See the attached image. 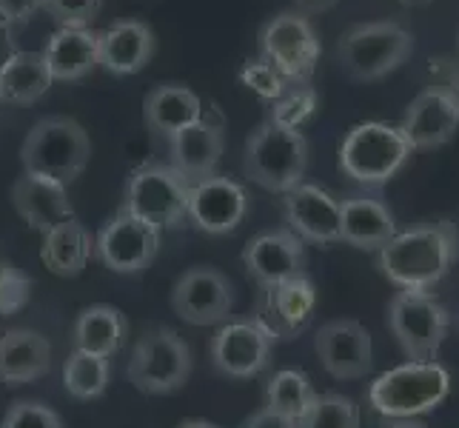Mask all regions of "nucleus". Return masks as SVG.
<instances>
[{
    "instance_id": "f257e3e1",
    "label": "nucleus",
    "mask_w": 459,
    "mask_h": 428,
    "mask_svg": "<svg viewBox=\"0 0 459 428\" xmlns=\"http://www.w3.org/2000/svg\"><path fill=\"white\" fill-rule=\"evenodd\" d=\"M459 258V231L448 220L397 231L377 251V266L403 292H431Z\"/></svg>"
},
{
    "instance_id": "f03ea898",
    "label": "nucleus",
    "mask_w": 459,
    "mask_h": 428,
    "mask_svg": "<svg viewBox=\"0 0 459 428\" xmlns=\"http://www.w3.org/2000/svg\"><path fill=\"white\" fill-rule=\"evenodd\" d=\"M308 169V140L299 129L263 120L246 140L243 171L265 192L286 195L297 188Z\"/></svg>"
},
{
    "instance_id": "7ed1b4c3",
    "label": "nucleus",
    "mask_w": 459,
    "mask_h": 428,
    "mask_svg": "<svg viewBox=\"0 0 459 428\" xmlns=\"http://www.w3.org/2000/svg\"><path fill=\"white\" fill-rule=\"evenodd\" d=\"M451 394V374L439 362H403L368 386V406L383 420H417Z\"/></svg>"
},
{
    "instance_id": "20e7f679",
    "label": "nucleus",
    "mask_w": 459,
    "mask_h": 428,
    "mask_svg": "<svg viewBox=\"0 0 459 428\" xmlns=\"http://www.w3.org/2000/svg\"><path fill=\"white\" fill-rule=\"evenodd\" d=\"M91 140L72 118H43L29 129L21 146L23 174H38L72 186L89 166Z\"/></svg>"
},
{
    "instance_id": "39448f33",
    "label": "nucleus",
    "mask_w": 459,
    "mask_h": 428,
    "mask_svg": "<svg viewBox=\"0 0 459 428\" xmlns=\"http://www.w3.org/2000/svg\"><path fill=\"white\" fill-rule=\"evenodd\" d=\"M411 152L414 149L408 146L400 126L368 120L345 135L340 146V169L354 183L377 188L397 178V171L411 161Z\"/></svg>"
},
{
    "instance_id": "423d86ee",
    "label": "nucleus",
    "mask_w": 459,
    "mask_h": 428,
    "mask_svg": "<svg viewBox=\"0 0 459 428\" xmlns=\"http://www.w3.org/2000/svg\"><path fill=\"white\" fill-rule=\"evenodd\" d=\"M414 52V35L394 21L357 23L337 43V63L354 81H379Z\"/></svg>"
},
{
    "instance_id": "0eeeda50",
    "label": "nucleus",
    "mask_w": 459,
    "mask_h": 428,
    "mask_svg": "<svg viewBox=\"0 0 459 428\" xmlns=\"http://www.w3.org/2000/svg\"><path fill=\"white\" fill-rule=\"evenodd\" d=\"M126 377L143 394L180 391L192 377V348L174 328H149L132 348Z\"/></svg>"
},
{
    "instance_id": "6e6552de",
    "label": "nucleus",
    "mask_w": 459,
    "mask_h": 428,
    "mask_svg": "<svg viewBox=\"0 0 459 428\" xmlns=\"http://www.w3.org/2000/svg\"><path fill=\"white\" fill-rule=\"evenodd\" d=\"M388 328L408 362H434L448 337L451 314L429 292H397L388 303Z\"/></svg>"
},
{
    "instance_id": "1a4fd4ad",
    "label": "nucleus",
    "mask_w": 459,
    "mask_h": 428,
    "mask_svg": "<svg viewBox=\"0 0 459 428\" xmlns=\"http://www.w3.org/2000/svg\"><path fill=\"white\" fill-rule=\"evenodd\" d=\"M188 183L180 171L163 163H146L132 171L126 183L120 212L146 220L157 231L174 229L186 220Z\"/></svg>"
},
{
    "instance_id": "9d476101",
    "label": "nucleus",
    "mask_w": 459,
    "mask_h": 428,
    "mask_svg": "<svg viewBox=\"0 0 459 428\" xmlns=\"http://www.w3.org/2000/svg\"><path fill=\"white\" fill-rule=\"evenodd\" d=\"M260 57L289 83H308L320 60V38L299 12H280L260 31Z\"/></svg>"
},
{
    "instance_id": "9b49d317",
    "label": "nucleus",
    "mask_w": 459,
    "mask_h": 428,
    "mask_svg": "<svg viewBox=\"0 0 459 428\" xmlns=\"http://www.w3.org/2000/svg\"><path fill=\"white\" fill-rule=\"evenodd\" d=\"M160 251V231L134 214L117 212L94 237V255L115 275H140Z\"/></svg>"
},
{
    "instance_id": "f8f14e48",
    "label": "nucleus",
    "mask_w": 459,
    "mask_h": 428,
    "mask_svg": "<svg viewBox=\"0 0 459 428\" xmlns=\"http://www.w3.org/2000/svg\"><path fill=\"white\" fill-rule=\"evenodd\" d=\"M234 306V285L214 266H195L178 277L171 289V309L188 326L223 323Z\"/></svg>"
},
{
    "instance_id": "ddd939ff",
    "label": "nucleus",
    "mask_w": 459,
    "mask_h": 428,
    "mask_svg": "<svg viewBox=\"0 0 459 428\" xmlns=\"http://www.w3.org/2000/svg\"><path fill=\"white\" fill-rule=\"evenodd\" d=\"M272 348H274V337L257 320H234L217 328L209 352L220 374L234 380H248L268 369Z\"/></svg>"
},
{
    "instance_id": "4468645a",
    "label": "nucleus",
    "mask_w": 459,
    "mask_h": 428,
    "mask_svg": "<svg viewBox=\"0 0 459 428\" xmlns=\"http://www.w3.org/2000/svg\"><path fill=\"white\" fill-rule=\"evenodd\" d=\"M248 214V195L246 188L223 178V174H212L197 183L188 186V205H186V220L205 231V234H229L243 223Z\"/></svg>"
},
{
    "instance_id": "2eb2a0df",
    "label": "nucleus",
    "mask_w": 459,
    "mask_h": 428,
    "mask_svg": "<svg viewBox=\"0 0 459 428\" xmlns=\"http://www.w3.org/2000/svg\"><path fill=\"white\" fill-rule=\"evenodd\" d=\"M314 352L334 380H359L374 366L371 331L357 320H331L320 326Z\"/></svg>"
},
{
    "instance_id": "dca6fc26",
    "label": "nucleus",
    "mask_w": 459,
    "mask_h": 428,
    "mask_svg": "<svg viewBox=\"0 0 459 428\" xmlns=\"http://www.w3.org/2000/svg\"><path fill=\"white\" fill-rule=\"evenodd\" d=\"M243 266L260 289H272V285L306 275V243L291 229L263 231L246 243Z\"/></svg>"
},
{
    "instance_id": "f3484780",
    "label": "nucleus",
    "mask_w": 459,
    "mask_h": 428,
    "mask_svg": "<svg viewBox=\"0 0 459 428\" xmlns=\"http://www.w3.org/2000/svg\"><path fill=\"white\" fill-rule=\"evenodd\" d=\"M314 309H316V289L306 275H299L280 285H272V289H263V300L255 320L274 340H289L308 328Z\"/></svg>"
},
{
    "instance_id": "a211bd4d",
    "label": "nucleus",
    "mask_w": 459,
    "mask_h": 428,
    "mask_svg": "<svg viewBox=\"0 0 459 428\" xmlns=\"http://www.w3.org/2000/svg\"><path fill=\"white\" fill-rule=\"evenodd\" d=\"M282 214H286L289 229L316 246L340 243V200L328 195L325 188L314 183H299L282 200Z\"/></svg>"
},
{
    "instance_id": "6ab92c4d",
    "label": "nucleus",
    "mask_w": 459,
    "mask_h": 428,
    "mask_svg": "<svg viewBox=\"0 0 459 428\" xmlns=\"http://www.w3.org/2000/svg\"><path fill=\"white\" fill-rule=\"evenodd\" d=\"M459 129V103L446 89L431 86L420 92L411 106L405 109V118L400 132L405 135L411 149H437L456 135Z\"/></svg>"
},
{
    "instance_id": "aec40b11",
    "label": "nucleus",
    "mask_w": 459,
    "mask_h": 428,
    "mask_svg": "<svg viewBox=\"0 0 459 428\" xmlns=\"http://www.w3.org/2000/svg\"><path fill=\"white\" fill-rule=\"evenodd\" d=\"M223 120L209 118L203 109V118L192 126H186L169 140L171 152V169L180 171L188 183H197L203 178H212L220 157H223Z\"/></svg>"
},
{
    "instance_id": "412c9836",
    "label": "nucleus",
    "mask_w": 459,
    "mask_h": 428,
    "mask_svg": "<svg viewBox=\"0 0 459 428\" xmlns=\"http://www.w3.org/2000/svg\"><path fill=\"white\" fill-rule=\"evenodd\" d=\"M40 55L52 72V81H81L100 66V31L89 26H60L46 40Z\"/></svg>"
},
{
    "instance_id": "4be33fe9",
    "label": "nucleus",
    "mask_w": 459,
    "mask_h": 428,
    "mask_svg": "<svg viewBox=\"0 0 459 428\" xmlns=\"http://www.w3.org/2000/svg\"><path fill=\"white\" fill-rule=\"evenodd\" d=\"M397 234V220L391 209L371 195H351L340 200V240L362 249L379 251Z\"/></svg>"
},
{
    "instance_id": "5701e85b",
    "label": "nucleus",
    "mask_w": 459,
    "mask_h": 428,
    "mask_svg": "<svg viewBox=\"0 0 459 428\" xmlns=\"http://www.w3.org/2000/svg\"><path fill=\"white\" fill-rule=\"evenodd\" d=\"M12 205L31 229L46 234L63 220H72L74 209L69 192L63 183H55L49 178H38V174H23L12 186Z\"/></svg>"
},
{
    "instance_id": "b1692460",
    "label": "nucleus",
    "mask_w": 459,
    "mask_h": 428,
    "mask_svg": "<svg viewBox=\"0 0 459 428\" xmlns=\"http://www.w3.org/2000/svg\"><path fill=\"white\" fill-rule=\"evenodd\" d=\"M52 369V345L31 328H12L0 337V383L23 386Z\"/></svg>"
},
{
    "instance_id": "393cba45",
    "label": "nucleus",
    "mask_w": 459,
    "mask_h": 428,
    "mask_svg": "<svg viewBox=\"0 0 459 428\" xmlns=\"http://www.w3.org/2000/svg\"><path fill=\"white\" fill-rule=\"evenodd\" d=\"M154 55V31L143 21H115L100 31V66L112 74H137Z\"/></svg>"
},
{
    "instance_id": "a878e982",
    "label": "nucleus",
    "mask_w": 459,
    "mask_h": 428,
    "mask_svg": "<svg viewBox=\"0 0 459 428\" xmlns=\"http://www.w3.org/2000/svg\"><path fill=\"white\" fill-rule=\"evenodd\" d=\"M203 118V100L183 83H163L146 94L143 120L157 137L171 140Z\"/></svg>"
},
{
    "instance_id": "bb28decb",
    "label": "nucleus",
    "mask_w": 459,
    "mask_h": 428,
    "mask_svg": "<svg viewBox=\"0 0 459 428\" xmlns=\"http://www.w3.org/2000/svg\"><path fill=\"white\" fill-rule=\"evenodd\" d=\"M126 337H129V320L115 306H89L77 314L72 326V352H83L94 357H115Z\"/></svg>"
},
{
    "instance_id": "cd10ccee",
    "label": "nucleus",
    "mask_w": 459,
    "mask_h": 428,
    "mask_svg": "<svg viewBox=\"0 0 459 428\" xmlns=\"http://www.w3.org/2000/svg\"><path fill=\"white\" fill-rule=\"evenodd\" d=\"M94 255V237L77 217L63 220L43 234L40 260L57 277H77Z\"/></svg>"
},
{
    "instance_id": "c85d7f7f",
    "label": "nucleus",
    "mask_w": 459,
    "mask_h": 428,
    "mask_svg": "<svg viewBox=\"0 0 459 428\" xmlns=\"http://www.w3.org/2000/svg\"><path fill=\"white\" fill-rule=\"evenodd\" d=\"M52 83V72L40 52H18L0 69V103H38Z\"/></svg>"
},
{
    "instance_id": "c756f323",
    "label": "nucleus",
    "mask_w": 459,
    "mask_h": 428,
    "mask_svg": "<svg viewBox=\"0 0 459 428\" xmlns=\"http://www.w3.org/2000/svg\"><path fill=\"white\" fill-rule=\"evenodd\" d=\"M314 397H316V391L311 386V380L303 371H294V369L277 371L265 386V408L277 411L282 417H291L294 423L306 415Z\"/></svg>"
},
{
    "instance_id": "7c9ffc66",
    "label": "nucleus",
    "mask_w": 459,
    "mask_h": 428,
    "mask_svg": "<svg viewBox=\"0 0 459 428\" xmlns=\"http://www.w3.org/2000/svg\"><path fill=\"white\" fill-rule=\"evenodd\" d=\"M108 377H112V366H108L106 357L72 352L63 362V386L77 400H94L106 394Z\"/></svg>"
},
{
    "instance_id": "2f4dec72",
    "label": "nucleus",
    "mask_w": 459,
    "mask_h": 428,
    "mask_svg": "<svg viewBox=\"0 0 459 428\" xmlns=\"http://www.w3.org/2000/svg\"><path fill=\"white\" fill-rule=\"evenodd\" d=\"M297 428H359V406L342 394H316Z\"/></svg>"
},
{
    "instance_id": "473e14b6",
    "label": "nucleus",
    "mask_w": 459,
    "mask_h": 428,
    "mask_svg": "<svg viewBox=\"0 0 459 428\" xmlns=\"http://www.w3.org/2000/svg\"><path fill=\"white\" fill-rule=\"evenodd\" d=\"M314 112H316V92L308 83H289V89L272 103L268 120L289 126V129H299L306 120H311Z\"/></svg>"
},
{
    "instance_id": "72a5a7b5",
    "label": "nucleus",
    "mask_w": 459,
    "mask_h": 428,
    "mask_svg": "<svg viewBox=\"0 0 459 428\" xmlns=\"http://www.w3.org/2000/svg\"><path fill=\"white\" fill-rule=\"evenodd\" d=\"M0 428H66L60 415L40 400H18L6 408Z\"/></svg>"
},
{
    "instance_id": "f704fd0d",
    "label": "nucleus",
    "mask_w": 459,
    "mask_h": 428,
    "mask_svg": "<svg viewBox=\"0 0 459 428\" xmlns=\"http://www.w3.org/2000/svg\"><path fill=\"white\" fill-rule=\"evenodd\" d=\"M240 83L246 89H251L255 94H260L263 100H277L282 92L289 89V81L282 77L272 63H265L263 57L257 60H248L246 66L240 69Z\"/></svg>"
},
{
    "instance_id": "c9c22d12",
    "label": "nucleus",
    "mask_w": 459,
    "mask_h": 428,
    "mask_svg": "<svg viewBox=\"0 0 459 428\" xmlns=\"http://www.w3.org/2000/svg\"><path fill=\"white\" fill-rule=\"evenodd\" d=\"M103 6V0H43V12H49L60 26H89Z\"/></svg>"
},
{
    "instance_id": "e433bc0d",
    "label": "nucleus",
    "mask_w": 459,
    "mask_h": 428,
    "mask_svg": "<svg viewBox=\"0 0 459 428\" xmlns=\"http://www.w3.org/2000/svg\"><path fill=\"white\" fill-rule=\"evenodd\" d=\"M29 300V280L14 272L12 266H0V311L12 314Z\"/></svg>"
},
{
    "instance_id": "4c0bfd02",
    "label": "nucleus",
    "mask_w": 459,
    "mask_h": 428,
    "mask_svg": "<svg viewBox=\"0 0 459 428\" xmlns=\"http://www.w3.org/2000/svg\"><path fill=\"white\" fill-rule=\"evenodd\" d=\"M43 9V0H0V18L6 23H26Z\"/></svg>"
},
{
    "instance_id": "58836bf2",
    "label": "nucleus",
    "mask_w": 459,
    "mask_h": 428,
    "mask_svg": "<svg viewBox=\"0 0 459 428\" xmlns=\"http://www.w3.org/2000/svg\"><path fill=\"white\" fill-rule=\"evenodd\" d=\"M240 428H297V423L291 417L277 415L272 408H260L251 417H246Z\"/></svg>"
},
{
    "instance_id": "ea45409f",
    "label": "nucleus",
    "mask_w": 459,
    "mask_h": 428,
    "mask_svg": "<svg viewBox=\"0 0 459 428\" xmlns=\"http://www.w3.org/2000/svg\"><path fill=\"white\" fill-rule=\"evenodd\" d=\"M431 63H437V69L442 72L439 89H446L451 98L459 103V63H454V60H431Z\"/></svg>"
},
{
    "instance_id": "a19ab883",
    "label": "nucleus",
    "mask_w": 459,
    "mask_h": 428,
    "mask_svg": "<svg viewBox=\"0 0 459 428\" xmlns=\"http://www.w3.org/2000/svg\"><path fill=\"white\" fill-rule=\"evenodd\" d=\"M18 43H14V29L12 23H6L4 18H0V69L6 66V63L18 55Z\"/></svg>"
},
{
    "instance_id": "79ce46f5",
    "label": "nucleus",
    "mask_w": 459,
    "mask_h": 428,
    "mask_svg": "<svg viewBox=\"0 0 459 428\" xmlns=\"http://www.w3.org/2000/svg\"><path fill=\"white\" fill-rule=\"evenodd\" d=\"M340 4V0H294V6L299 14H320V12H328V9H334Z\"/></svg>"
},
{
    "instance_id": "37998d69",
    "label": "nucleus",
    "mask_w": 459,
    "mask_h": 428,
    "mask_svg": "<svg viewBox=\"0 0 459 428\" xmlns=\"http://www.w3.org/2000/svg\"><path fill=\"white\" fill-rule=\"evenodd\" d=\"M383 428H429L420 420H383Z\"/></svg>"
},
{
    "instance_id": "c03bdc74",
    "label": "nucleus",
    "mask_w": 459,
    "mask_h": 428,
    "mask_svg": "<svg viewBox=\"0 0 459 428\" xmlns=\"http://www.w3.org/2000/svg\"><path fill=\"white\" fill-rule=\"evenodd\" d=\"M178 428H220V425L212 423V420H197V417H195V420H183Z\"/></svg>"
},
{
    "instance_id": "a18cd8bd",
    "label": "nucleus",
    "mask_w": 459,
    "mask_h": 428,
    "mask_svg": "<svg viewBox=\"0 0 459 428\" xmlns=\"http://www.w3.org/2000/svg\"><path fill=\"white\" fill-rule=\"evenodd\" d=\"M400 6H405V9H420V6H429V4H434V0H397Z\"/></svg>"
}]
</instances>
